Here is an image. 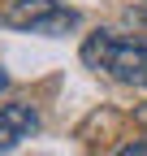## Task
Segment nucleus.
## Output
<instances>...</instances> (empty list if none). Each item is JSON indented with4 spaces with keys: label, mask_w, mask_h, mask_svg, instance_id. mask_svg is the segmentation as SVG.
<instances>
[{
    "label": "nucleus",
    "mask_w": 147,
    "mask_h": 156,
    "mask_svg": "<svg viewBox=\"0 0 147 156\" xmlns=\"http://www.w3.org/2000/svg\"><path fill=\"white\" fill-rule=\"evenodd\" d=\"M82 61L91 69H104L125 87H147V39L143 35H117V30H95L82 44Z\"/></svg>",
    "instance_id": "1"
},
{
    "label": "nucleus",
    "mask_w": 147,
    "mask_h": 156,
    "mask_svg": "<svg viewBox=\"0 0 147 156\" xmlns=\"http://www.w3.org/2000/svg\"><path fill=\"white\" fill-rule=\"evenodd\" d=\"M0 22L30 30V35H69L82 17H78V9H65L61 0H9Z\"/></svg>",
    "instance_id": "2"
},
{
    "label": "nucleus",
    "mask_w": 147,
    "mask_h": 156,
    "mask_svg": "<svg viewBox=\"0 0 147 156\" xmlns=\"http://www.w3.org/2000/svg\"><path fill=\"white\" fill-rule=\"evenodd\" d=\"M39 130V113H35V104H5L0 108V156H9L22 139H30V134Z\"/></svg>",
    "instance_id": "3"
},
{
    "label": "nucleus",
    "mask_w": 147,
    "mask_h": 156,
    "mask_svg": "<svg viewBox=\"0 0 147 156\" xmlns=\"http://www.w3.org/2000/svg\"><path fill=\"white\" fill-rule=\"evenodd\" d=\"M108 156H147V139H134V143H121L117 152H108Z\"/></svg>",
    "instance_id": "4"
},
{
    "label": "nucleus",
    "mask_w": 147,
    "mask_h": 156,
    "mask_svg": "<svg viewBox=\"0 0 147 156\" xmlns=\"http://www.w3.org/2000/svg\"><path fill=\"white\" fill-rule=\"evenodd\" d=\"M134 122H138V126H147V104H138V108H134Z\"/></svg>",
    "instance_id": "5"
},
{
    "label": "nucleus",
    "mask_w": 147,
    "mask_h": 156,
    "mask_svg": "<svg viewBox=\"0 0 147 156\" xmlns=\"http://www.w3.org/2000/svg\"><path fill=\"white\" fill-rule=\"evenodd\" d=\"M5 87H9V74H5V69H0V91H5Z\"/></svg>",
    "instance_id": "6"
}]
</instances>
